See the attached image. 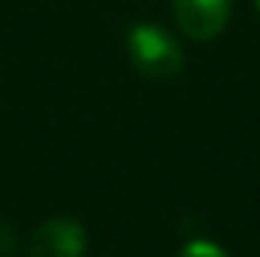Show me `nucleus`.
<instances>
[{
	"mask_svg": "<svg viewBox=\"0 0 260 257\" xmlns=\"http://www.w3.org/2000/svg\"><path fill=\"white\" fill-rule=\"evenodd\" d=\"M125 53L135 73L152 83H172L184 70L181 43L158 23H132V30L125 33Z\"/></svg>",
	"mask_w": 260,
	"mask_h": 257,
	"instance_id": "obj_1",
	"label": "nucleus"
},
{
	"mask_svg": "<svg viewBox=\"0 0 260 257\" xmlns=\"http://www.w3.org/2000/svg\"><path fill=\"white\" fill-rule=\"evenodd\" d=\"M172 13L178 30L194 43L217 40L231 23L234 0H172Z\"/></svg>",
	"mask_w": 260,
	"mask_h": 257,
	"instance_id": "obj_2",
	"label": "nucleus"
},
{
	"mask_svg": "<svg viewBox=\"0 0 260 257\" xmlns=\"http://www.w3.org/2000/svg\"><path fill=\"white\" fill-rule=\"evenodd\" d=\"M89 234L76 218H50L26 241V257H86Z\"/></svg>",
	"mask_w": 260,
	"mask_h": 257,
	"instance_id": "obj_3",
	"label": "nucleus"
},
{
	"mask_svg": "<svg viewBox=\"0 0 260 257\" xmlns=\"http://www.w3.org/2000/svg\"><path fill=\"white\" fill-rule=\"evenodd\" d=\"M178 257H231V254L221 244H214V241H188L178 251Z\"/></svg>",
	"mask_w": 260,
	"mask_h": 257,
	"instance_id": "obj_4",
	"label": "nucleus"
},
{
	"mask_svg": "<svg viewBox=\"0 0 260 257\" xmlns=\"http://www.w3.org/2000/svg\"><path fill=\"white\" fill-rule=\"evenodd\" d=\"M13 247H17V234H13V228L0 224V257H10Z\"/></svg>",
	"mask_w": 260,
	"mask_h": 257,
	"instance_id": "obj_5",
	"label": "nucleus"
},
{
	"mask_svg": "<svg viewBox=\"0 0 260 257\" xmlns=\"http://www.w3.org/2000/svg\"><path fill=\"white\" fill-rule=\"evenodd\" d=\"M254 7H257V13H260V0H254Z\"/></svg>",
	"mask_w": 260,
	"mask_h": 257,
	"instance_id": "obj_6",
	"label": "nucleus"
}]
</instances>
